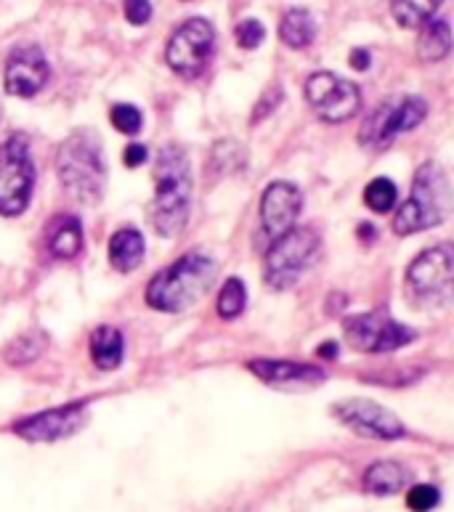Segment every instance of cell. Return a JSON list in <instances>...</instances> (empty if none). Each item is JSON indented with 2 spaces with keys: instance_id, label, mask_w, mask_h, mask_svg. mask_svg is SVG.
I'll list each match as a JSON object with an SVG mask.
<instances>
[{
  "instance_id": "cell-1",
  "label": "cell",
  "mask_w": 454,
  "mask_h": 512,
  "mask_svg": "<svg viewBox=\"0 0 454 512\" xmlns=\"http://www.w3.org/2000/svg\"><path fill=\"white\" fill-rule=\"evenodd\" d=\"M192 213V168L178 144L162 146L154 162V199L149 207L154 231L160 237H178Z\"/></svg>"
},
{
  "instance_id": "cell-2",
  "label": "cell",
  "mask_w": 454,
  "mask_h": 512,
  "mask_svg": "<svg viewBox=\"0 0 454 512\" xmlns=\"http://www.w3.org/2000/svg\"><path fill=\"white\" fill-rule=\"evenodd\" d=\"M216 260L208 253H186L152 276L147 284V303L162 314H184L197 306L216 282Z\"/></svg>"
},
{
  "instance_id": "cell-3",
  "label": "cell",
  "mask_w": 454,
  "mask_h": 512,
  "mask_svg": "<svg viewBox=\"0 0 454 512\" xmlns=\"http://www.w3.org/2000/svg\"><path fill=\"white\" fill-rule=\"evenodd\" d=\"M59 181L75 202L85 207L99 205L107 186V162L101 154L99 136L93 130H75L56 154Z\"/></svg>"
},
{
  "instance_id": "cell-4",
  "label": "cell",
  "mask_w": 454,
  "mask_h": 512,
  "mask_svg": "<svg viewBox=\"0 0 454 512\" xmlns=\"http://www.w3.org/2000/svg\"><path fill=\"white\" fill-rule=\"evenodd\" d=\"M452 207V186L447 173L436 162H425L415 173L412 194L393 215V231L401 237L428 231L447 218Z\"/></svg>"
},
{
  "instance_id": "cell-5",
  "label": "cell",
  "mask_w": 454,
  "mask_h": 512,
  "mask_svg": "<svg viewBox=\"0 0 454 512\" xmlns=\"http://www.w3.org/2000/svg\"><path fill=\"white\" fill-rule=\"evenodd\" d=\"M409 300L420 308H444L454 300V245L428 247L409 263Z\"/></svg>"
},
{
  "instance_id": "cell-6",
  "label": "cell",
  "mask_w": 454,
  "mask_h": 512,
  "mask_svg": "<svg viewBox=\"0 0 454 512\" xmlns=\"http://www.w3.org/2000/svg\"><path fill=\"white\" fill-rule=\"evenodd\" d=\"M319 253V234L308 226H295L274 239L263 260V279L271 290H290Z\"/></svg>"
},
{
  "instance_id": "cell-7",
  "label": "cell",
  "mask_w": 454,
  "mask_h": 512,
  "mask_svg": "<svg viewBox=\"0 0 454 512\" xmlns=\"http://www.w3.org/2000/svg\"><path fill=\"white\" fill-rule=\"evenodd\" d=\"M35 189V165L24 136H11L0 144V215H22L30 207Z\"/></svg>"
},
{
  "instance_id": "cell-8",
  "label": "cell",
  "mask_w": 454,
  "mask_h": 512,
  "mask_svg": "<svg viewBox=\"0 0 454 512\" xmlns=\"http://www.w3.org/2000/svg\"><path fill=\"white\" fill-rule=\"evenodd\" d=\"M213 54H216V30L208 19H200V16L181 24L170 35L168 48H165L168 67L186 80L200 77L208 69Z\"/></svg>"
},
{
  "instance_id": "cell-9",
  "label": "cell",
  "mask_w": 454,
  "mask_h": 512,
  "mask_svg": "<svg viewBox=\"0 0 454 512\" xmlns=\"http://www.w3.org/2000/svg\"><path fill=\"white\" fill-rule=\"evenodd\" d=\"M343 332H346L348 345L354 351L362 353H388L399 351L404 345L415 340V329L404 327L383 311H372V314H354L343 321Z\"/></svg>"
},
{
  "instance_id": "cell-10",
  "label": "cell",
  "mask_w": 454,
  "mask_h": 512,
  "mask_svg": "<svg viewBox=\"0 0 454 512\" xmlns=\"http://www.w3.org/2000/svg\"><path fill=\"white\" fill-rule=\"evenodd\" d=\"M306 101L322 117L324 123H346L362 107V93L351 80H343L332 72H316L308 77Z\"/></svg>"
},
{
  "instance_id": "cell-11",
  "label": "cell",
  "mask_w": 454,
  "mask_h": 512,
  "mask_svg": "<svg viewBox=\"0 0 454 512\" xmlns=\"http://www.w3.org/2000/svg\"><path fill=\"white\" fill-rule=\"evenodd\" d=\"M425 115H428V104L417 96H404L399 101H385L380 104L367 123L362 125V133H359V141L364 146H388L396 136L407 133V130L417 128L423 123Z\"/></svg>"
},
{
  "instance_id": "cell-12",
  "label": "cell",
  "mask_w": 454,
  "mask_h": 512,
  "mask_svg": "<svg viewBox=\"0 0 454 512\" xmlns=\"http://www.w3.org/2000/svg\"><path fill=\"white\" fill-rule=\"evenodd\" d=\"M85 422H88V404L85 401H72V404L24 417V420L14 422L11 430L22 441H30V444H54V441L75 436Z\"/></svg>"
},
{
  "instance_id": "cell-13",
  "label": "cell",
  "mask_w": 454,
  "mask_h": 512,
  "mask_svg": "<svg viewBox=\"0 0 454 512\" xmlns=\"http://www.w3.org/2000/svg\"><path fill=\"white\" fill-rule=\"evenodd\" d=\"M332 414L359 436L380 438V441H396L404 436V425L399 417L367 398H346L332 406Z\"/></svg>"
},
{
  "instance_id": "cell-14",
  "label": "cell",
  "mask_w": 454,
  "mask_h": 512,
  "mask_svg": "<svg viewBox=\"0 0 454 512\" xmlns=\"http://www.w3.org/2000/svg\"><path fill=\"white\" fill-rule=\"evenodd\" d=\"M303 194L295 184L287 181H274L261 197V226L266 237L274 242L290 229H295V221L301 215Z\"/></svg>"
},
{
  "instance_id": "cell-15",
  "label": "cell",
  "mask_w": 454,
  "mask_h": 512,
  "mask_svg": "<svg viewBox=\"0 0 454 512\" xmlns=\"http://www.w3.org/2000/svg\"><path fill=\"white\" fill-rule=\"evenodd\" d=\"M48 69L46 56L38 46H24L11 51L6 62V91L19 99H32L43 91V85L48 83Z\"/></svg>"
},
{
  "instance_id": "cell-16",
  "label": "cell",
  "mask_w": 454,
  "mask_h": 512,
  "mask_svg": "<svg viewBox=\"0 0 454 512\" xmlns=\"http://www.w3.org/2000/svg\"><path fill=\"white\" fill-rule=\"evenodd\" d=\"M247 369L258 380L274 388H306V385L324 383V372L319 367H308L298 361H279V359H255L247 361Z\"/></svg>"
},
{
  "instance_id": "cell-17",
  "label": "cell",
  "mask_w": 454,
  "mask_h": 512,
  "mask_svg": "<svg viewBox=\"0 0 454 512\" xmlns=\"http://www.w3.org/2000/svg\"><path fill=\"white\" fill-rule=\"evenodd\" d=\"M46 245L51 255L59 260H75L77 255L83 253V226H80L75 215H59V218L48 223Z\"/></svg>"
},
{
  "instance_id": "cell-18",
  "label": "cell",
  "mask_w": 454,
  "mask_h": 512,
  "mask_svg": "<svg viewBox=\"0 0 454 512\" xmlns=\"http://www.w3.org/2000/svg\"><path fill=\"white\" fill-rule=\"evenodd\" d=\"M144 260V237H141L139 229L133 226H125V229L115 231L112 239H109V263L115 271H123V274H131L141 266Z\"/></svg>"
},
{
  "instance_id": "cell-19",
  "label": "cell",
  "mask_w": 454,
  "mask_h": 512,
  "mask_svg": "<svg viewBox=\"0 0 454 512\" xmlns=\"http://www.w3.org/2000/svg\"><path fill=\"white\" fill-rule=\"evenodd\" d=\"M125 337L117 327H99L91 335V359L101 372H112L123 364Z\"/></svg>"
},
{
  "instance_id": "cell-20",
  "label": "cell",
  "mask_w": 454,
  "mask_h": 512,
  "mask_svg": "<svg viewBox=\"0 0 454 512\" xmlns=\"http://www.w3.org/2000/svg\"><path fill=\"white\" fill-rule=\"evenodd\" d=\"M454 46L452 27L444 19H431L420 27V40H417V56L423 62H441L449 56Z\"/></svg>"
},
{
  "instance_id": "cell-21",
  "label": "cell",
  "mask_w": 454,
  "mask_h": 512,
  "mask_svg": "<svg viewBox=\"0 0 454 512\" xmlns=\"http://www.w3.org/2000/svg\"><path fill=\"white\" fill-rule=\"evenodd\" d=\"M404 486H407V470L399 462H388V459L385 462H375L364 473V489L370 491V494H378V497L399 494Z\"/></svg>"
},
{
  "instance_id": "cell-22",
  "label": "cell",
  "mask_w": 454,
  "mask_h": 512,
  "mask_svg": "<svg viewBox=\"0 0 454 512\" xmlns=\"http://www.w3.org/2000/svg\"><path fill=\"white\" fill-rule=\"evenodd\" d=\"M279 38L287 48H295V51L308 48L316 38L314 16L308 14L306 8H290L279 24Z\"/></svg>"
},
{
  "instance_id": "cell-23",
  "label": "cell",
  "mask_w": 454,
  "mask_h": 512,
  "mask_svg": "<svg viewBox=\"0 0 454 512\" xmlns=\"http://www.w3.org/2000/svg\"><path fill=\"white\" fill-rule=\"evenodd\" d=\"M441 3L444 0H391V14L404 30H415L431 22Z\"/></svg>"
},
{
  "instance_id": "cell-24",
  "label": "cell",
  "mask_w": 454,
  "mask_h": 512,
  "mask_svg": "<svg viewBox=\"0 0 454 512\" xmlns=\"http://www.w3.org/2000/svg\"><path fill=\"white\" fill-rule=\"evenodd\" d=\"M48 345L46 332H27V335L16 337L14 343L6 348V361L11 367H27L32 361L43 356Z\"/></svg>"
},
{
  "instance_id": "cell-25",
  "label": "cell",
  "mask_w": 454,
  "mask_h": 512,
  "mask_svg": "<svg viewBox=\"0 0 454 512\" xmlns=\"http://www.w3.org/2000/svg\"><path fill=\"white\" fill-rule=\"evenodd\" d=\"M247 306V290H245V284H242V279H226V284L221 287V292H218V316L221 319H237L242 311H245Z\"/></svg>"
},
{
  "instance_id": "cell-26",
  "label": "cell",
  "mask_w": 454,
  "mask_h": 512,
  "mask_svg": "<svg viewBox=\"0 0 454 512\" xmlns=\"http://www.w3.org/2000/svg\"><path fill=\"white\" fill-rule=\"evenodd\" d=\"M396 197H399V192H396V184L391 178H375L364 189V202L375 213H391V207H396Z\"/></svg>"
},
{
  "instance_id": "cell-27",
  "label": "cell",
  "mask_w": 454,
  "mask_h": 512,
  "mask_svg": "<svg viewBox=\"0 0 454 512\" xmlns=\"http://www.w3.org/2000/svg\"><path fill=\"white\" fill-rule=\"evenodd\" d=\"M109 120H112V125H115L120 133H125V136H136L141 130V125H144V115H141L133 104H115L112 112H109Z\"/></svg>"
},
{
  "instance_id": "cell-28",
  "label": "cell",
  "mask_w": 454,
  "mask_h": 512,
  "mask_svg": "<svg viewBox=\"0 0 454 512\" xmlns=\"http://www.w3.org/2000/svg\"><path fill=\"white\" fill-rule=\"evenodd\" d=\"M441 502V494L431 483H417L415 489H409L407 507L412 512H431Z\"/></svg>"
},
{
  "instance_id": "cell-29",
  "label": "cell",
  "mask_w": 454,
  "mask_h": 512,
  "mask_svg": "<svg viewBox=\"0 0 454 512\" xmlns=\"http://www.w3.org/2000/svg\"><path fill=\"white\" fill-rule=\"evenodd\" d=\"M234 35H237L239 48L253 51V48H258L263 43V38H266V30H263V24L258 22V19H245V22L237 24Z\"/></svg>"
},
{
  "instance_id": "cell-30",
  "label": "cell",
  "mask_w": 454,
  "mask_h": 512,
  "mask_svg": "<svg viewBox=\"0 0 454 512\" xmlns=\"http://www.w3.org/2000/svg\"><path fill=\"white\" fill-rule=\"evenodd\" d=\"M125 19L136 27L152 19V0H125Z\"/></svg>"
},
{
  "instance_id": "cell-31",
  "label": "cell",
  "mask_w": 454,
  "mask_h": 512,
  "mask_svg": "<svg viewBox=\"0 0 454 512\" xmlns=\"http://www.w3.org/2000/svg\"><path fill=\"white\" fill-rule=\"evenodd\" d=\"M279 101H282V88H271L269 93H263V99L253 109V123H261L263 117H269L279 107Z\"/></svg>"
},
{
  "instance_id": "cell-32",
  "label": "cell",
  "mask_w": 454,
  "mask_h": 512,
  "mask_svg": "<svg viewBox=\"0 0 454 512\" xmlns=\"http://www.w3.org/2000/svg\"><path fill=\"white\" fill-rule=\"evenodd\" d=\"M149 157L147 146L144 144H128V149L123 152V162L125 168H139V165H144Z\"/></svg>"
},
{
  "instance_id": "cell-33",
  "label": "cell",
  "mask_w": 454,
  "mask_h": 512,
  "mask_svg": "<svg viewBox=\"0 0 454 512\" xmlns=\"http://www.w3.org/2000/svg\"><path fill=\"white\" fill-rule=\"evenodd\" d=\"M348 62H351V67L359 69V72H364V69L370 67V51H364V48H354L351 51V56H348Z\"/></svg>"
},
{
  "instance_id": "cell-34",
  "label": "cell",
  "mask_w": 454,
  "mask_h": 512,
  "mask_svg": "<svg viewBox=\"0 0 454 512\" xmlns=\"http://www.w3.org/2000/svg\"><path fill=\"white\" fill-rule=\"evenodd\" d=\"M319 356H322V359H330V361H335L338 359V343H324V345H319Z\"/></svg>"
},
{
  "instance_id": "cell-35",
  "label": "cell",
  "mask_w": 454,
  "mask_h": 512,
  "mask_svg": "<svg viewBox=\"0 0 454 512\" xmlns=\"http://www.w3.org/2000/svg\"><path fill=\"white\" fill-rule=\"evenodd\" d=\"M359 229H362V231H359V234H362L364 239H367V237H372V239L378 237V234H375V226H367V223H362Z\"/></svg>"
}]
</instances>
